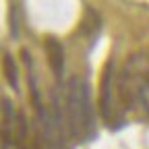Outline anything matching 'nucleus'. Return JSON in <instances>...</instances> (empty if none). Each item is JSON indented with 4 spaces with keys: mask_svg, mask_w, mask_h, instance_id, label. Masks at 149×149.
I'll list each match as a JSON object with an SVG mask.
<instances>
[{
    "mask_svg": "<svg viewBox=\"0 0 149 149\" xmlns=\"http://www.w3.org/2000/svg\"><path fill=\"white\" fill-rule=\"evenodd\" d=\"M10 33H13V37L19 35V13H17V6L10 8Z\"/></svg>",
    "mask_w": 149,
    "mask_h": 149,
    "instance_id": "7",
    "label": "nucleus"
},
{
    "mask_svg": "<svg viewBox=\"0 0 149 149\" xmlns=\"http://www.w3.org/2000/svg\"><path fill=\"white\" fill-rule=\"evenodd\" d=\"M0 114H2V120H0V141H2L4 147H8L15 143V122H17L13 102L8 97L0 100Z\"/></svg>",
    "mask_w": 149,
    "mask_h": 149,
    "instance_id": "3",
    "label": "nucleus"
},
{
    "mask_svg": "<svg viewBox=\"0 0 149 149\" xmlns=\"http://www.w3.org/2000/svg\"><path fill=\"white\" fill-rule=\"evenodd\" d=\"M66 126L74 139H87L93 130V112L89 100V85L72 77L66 89Z\"/></svg>",
    "mask_w": 149,
    "mask_h": 149,
    "instance_id": "1",
    "label": "nucleus"
},
{
    "mask_svg": "<svg viewBox=\"0 0 149 149\" xmlns=\"http://www.w3.org/2000/svg\"><path fill=\"white\" fill-rule=\"evenodd\" d=\"M29 135V126H27V118L23 112H17V122H15V145L19 149H23L25 141Z\"/></svg>",
    "mask_w": 149,
    "mask_h": 149,
    "instance_id": "6",
    "label": "nucleus"
},
{
    "mask_svg": "<svg viewBox=\"0 0 149 149\" xmlns=\"http://www.w3.org/2000/svg\"><path fill=\"white\" fill-rule=\"evenodd\" d=\"M2 68H4L6 83H8L15 91H19V68H17V62H15V58H13L10 54H6V56H4V60H2Z\"/></svg>",
    "mask_w": 149,
    "mask_h": 149,
    "instance_id": "5",
    "label": "nucleus"
},
{
    "mask_svg": "<svg viewBox=\"0 0 149 149\" xmlns=\"http://www.w3.org/2000/svg\"><path fill=\"white\" fill-rule=\"evenodd\" d=\"M112 89H114V62H108L104 68V77H102V95H100V108H102V116L106 122L116 124V112H114V97H112Z\"/></svg>",
    "mask_w": 149,
    "mask_h": 149,
    "instance_id": "2",
    "label": "nucleus"
},
{
    "mask_svg": "<svg viewBox=\"0 0 149 149\" xmlns=\"http://www.w3.org/2000/svg\"><path fill=\"white\" fill-rule=\"evenodd\" d=\"M44 44H46V56H48L50 68L56 74V79H60L64 72V48L56 37H46Z\"/></svg>",
    "mask_w": 149,
    "mask_h": 149,
    "instance_id": "4",
    "label": "nucleus"
}]
</instances>
